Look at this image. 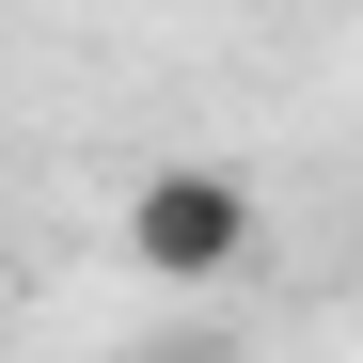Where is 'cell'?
<instances>
[{
  "label": "cell",
  "mask_w": 363,
  "mask_h": 363,
  "mask_svg": "<svg viewBox=\"0 0 363 363\" xmlns=\"http://www.w3.org/2000/svg\"><path fill=\"white\" fill-rule=\"evenodd\" d=\"M127 253L158 284H221L237 253H253V190H237L221 158H158L143 190H127Z\"/></svg>",
  "instance_id": "6da1fadb"
}]
</instances>
